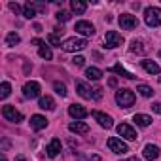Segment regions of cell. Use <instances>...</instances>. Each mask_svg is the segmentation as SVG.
<instances>
[{"label":"cell","mask_w":161,"mask_h":161,"mask_svg":"<svg viewBox=\"0 0 161 161\" xmlns=\"http://www.w3.org/2000/svg\"><path fill=\"white\" fill-rule=\"evenodd\" d=\"M10 10H12L14 14H19V12H21V8H19L17 2H10Z\"/></svg>","instance_id":"obj_35"},{"label":"cell","mask_w":161,"mask_h":161,"mask_svg":"<svg viewBox=\"0 0 161 161\" xmlns=\"http://www.w3.org/2000/svg\"><path fill=\"white\" fill-rule=\"evenodd\" d=\"M31 44H32V46H38V47H40V46H44V42H42L40 38H34V40H32Z\"/></svg>","instance_id":"obj_37"},{"label":"cell","mask_w":161,"mask_h":161,"mask_svg":"<svg viewBox=\"0 0 161 161\" xmlns=\"http://www.w3.org/2000/svg\"><path fill=\"white\" fill-rule=\"evenodd\" d=\"M86 46H87V40L86 38H68V40L63 42L61 47L64 51H68V53H74V51H82Z\"/></svg>","instance_id":"obj_3"},{"label":"cell","mask_w":161,"mask_h":161,"mask_svg":"<svg viewBox=\"0 0 161 161\" xmlns=\"http://www.w3.org/2000/svg\"><path fill=\"white\" fill-rule=\"evenodd\" d=\"M19 42H21V36H19L17 32H10V34L6 36V46H10V47L17 46Z\"/></svg>","instance_id":"obj_26"},{"label":"cell","mask_w":161,"mask_h":161,"mask_svg":"<svg viewBox=\"0 0 161 161\" xmlns=\"http://www.w3.org/2000/svg\"><path fill=\"white\" fill-rule=\"evenodd\" d=\"M118 23H119V25H121V29H125V31H133V29H136V25H138L136 17H135V15H131V14H123V15H119Z\"/></svg>","instance_id":"obj_8"},{"label":"cell","mask_w":161,"mask_h":161,"mask_svg":"<svg viewBox=\"0 0 161 161\" xmlns=\"http://www.w3.org/2000/svg\"><path fill=\"white\" fill-rule=\"evenodd\" d=\"M108 148L114 152V153H118V155H123V153H127L129 152V146L121 140V138H116V136H112V138H108Z\"/></svg>","instance_id":"obj_4"},{"label":"cell","mask_w":161,"mask_h":161,"mask_svg":"<svg viewBox=\"0 0 161 161\" xmlns=\"http://www.w3.org/2000/svg\"><path fill=\"white\" fill-rule=\"evenodd\" d=\"M140 64H142V68H144L148 74H159V70H161L157 63H153V61H148V59H144Z\"/></svg>","instance_id":"obj_19"},{"label":"cell","mask_w":161,"mask_h":161,"mask_svg":"<svg viewBox=\"0 0 161 161\" xmlns=\"http://www.w3.org/2000/svg\"><path fill=\"white\" fill-rule=\"evenodd\" d=\"M104 44H106L108 49H114V47H118V46L123 44V38H121L119 32H116V31H108V32L104 34Z\"/></svg>","instance_id":"obj_5"},{"label":"cell","mask_w":161,"mask_h":161,"mask_svg":"<svg viewBox=\"0 0 161 161\" xmlns=\"http://www.w3.org/2000/svg\"><path fill=\"white\" fill-rule=\"evenodd\" d=\"M93 118L99 121V125L101 127H104V129H112L114 127V121H112V118L110 116H106V114H103V112H99V110H95L93 112Z\"/></svg>","instance_id":"obj_12"},{"label":"cell","mask_w":161,"mask_h":161,"mask_svg":"<svg viewBox=\"0 0 161 161\" xmlns=\"http://www.w3.org/2000/svg\"><path fill=\"white\" fill-rule=\"evenodd\" d=\"M2 161H8V159H6V155H2Z\"/></svg>","instance_id":"obj_41"},{"label":"cell","mask_w":161,"mask_h":161,"mask_svg":"<svg viewBox=\"0 0 161 161\" xmlns=\"http://www.w3.org/2000/svg\"><path fill=\"white\" fill-rule=\"evenodd\" d=\"M53 89H55V93L61 95V97H66V93H68V91H66V86L61 84V82H55V84H53Z\"/></svg>","instance_id":"obj_30"},{"label":"cell","mask_w":161,"mask_h":161,"mask_svg":"<svg viewBox=\"0 0 161 161\" xmlns=\"http://www.w3.org/2000/svg\"><path fill=\"white\" fill-rule=\"evenodd\" d=\"M159 57H161V51H159Z\"/></svg>","instance_id":"obj_43"},{"label":"cell","mask_w":161,"mask_h":161,"mask_svg":"<svg viewBox=\"0 0 161 161\" xmlns=\"http://www.w3.org/2000/svg\"><path fill=\"white\" fill-rule=\"evenodd\" d=\"M23 15H25L27 19H34V17H36V8L32 6V2H27V4H25V8H23Z\"/></svg>","instance_id":"obj_25"},{"label":"cell","mask_w":161,"mask_h":161,"mask_svg":"<svg viewBox=\"0 0 161 161\" xmlns=\"http://www.w3.org/2000/svg\"><path fill=\"white\" fill-rule=\"evenodd\" d=\"M40 95V84L38 82H27L23 86V97L25 99H36Z\"/></svg>","instance_id":"obj_7"},{"label":"cell","mask_w":161,"mask_h":161,"mask_svg":"<svg viewBox=\"0 0 161 161\" xmlns=\"http://www.w3.org/2000/svg\"><path fill=\"white\" fill-rule=\"evenodd\" d=\"M144 21H146L148 27H159V25H161V8H155V6L146 8V12H144Z\"/></svg>","instance_id":"obj_2"},{"label":"cell","mask_w":161,"mask_h":161,"mask_svg":"<svg viewBox=\"0 0 161 161\" xmlns=\"http://www.w3.org/2000/svg\"><path fill=\"white\" fill-rule=\"evenodd\" d=\"M68 129H70L72 133H80V135H84V133H87V131H89V125H87V123H84V121H72V123L68 125Z\"/></svg>","instance_id":"obj_17"},{"label":"cell","mask_w":161,"mask_h":161,"mask_svg":"<svg viewBox=\"0 0 161 161\" xmlns=\"http://www.w3.org/2000/svg\"><path fill=\"white\" fill-rule=\"evenodd\" d=\"M131 51L133 53H138V55H146L148 53V47L144 46L142 40H133L131 42Z\"/></svg>","instance_id":"obj_18"},{"label":"cell","mask_w":161,"mask_h":161,"mask_svg":"<svg viewBox=\"0 0 161 161\" xmlns=\"http://www.w3.org/2000/svg\"><path fill=\"white\" fill-rule=\"evenodd\" d=\"M70 19V14L68 12H64V10H61L59 14H57V21H61V23H66Z\"/></svg>","instance_id":"obj_32"},{"label":"cell","mask_w":161,"mask_h":161,"mask_svg":"<svg viewBox=\"0 0 161 161\" xmlns=\"http://www.w3.org/2000/svg\"><path fill=\"white\" fill-rule=\"evenodd\" d=\"M2 116L8 119V121H14V123H21L23 121V114L21 112H17L14 106H10V104H6L4 108H2Z\"/></svg>","instance_id":"obj_6"},{"label":"cell","mask_w":161,"mask_h":161,"mask_svg":"<svg viewBox=\"0 0 161 161\" xmlns=\"http://www.w3.org/2000/svg\"><path fill=\"white\" fill-rule=\"evenodd\" d=\"M70 8H72V12H76V14H84V12L87 10V4L82 2V0H72V2H70Z\"/></svg>","instance_id":"obj_23"},{"label":"cell","mask_w":161,"mask_h":161,"mask_svg":"<svg viewBox=\"0 0 161 161\" xmlns=\"http://www.w3.org/2000/svg\"><path fill=\"white\" fill-rule=\"evenodd\" d=\"M108 70H110V72H116V74H119V76H123V78H127V80H133V78H135V76H133L131 72H127L119 63H118V64H114V66H112V68H108Z\"/></svg>","instance_id":"obj_22"},{"label":"cell","mask_w":161,"mask_h":161,"mask_svg":"<svg viewBox=\"0 0 161 161\" xmlns=\"http://www.w3.org/2000/svg\"><path fill=\"white\" fill-rule=\"evenodd\" d=\"M38 53H40V57L42 59H46V61H49L51 57H53V53H51V49H49V46H40V49H38Z\"/></svg>","instance_id":"obj_28"},{"label":"cell","mask_w":161,"mask_h":161,"mask_svg":"<svg viewBox=\"0 0 161 161\" xmlns=\"http://www.w3.org/2000/svg\"><path fill=\"white\" fill-rule=\"evenodd\" d=\"M127 161H140V159H138V157H129Z\"/></svg>","instance_id":"obj_39"},{"label":"cell","mask_w":161,"mask_h":161,"mask_svg":"<svg viewBox=\"0 0 161 161\" xmlns=\"http://www.w3.org/2000/svg\"><path fill=\"white\" fill-rule=\"evenodd\" d=\"M116 103L121 108H129L135 104V93L131 89H118L116 91Z\"/></svg>","instance_id":"obj_1"},{"label":"cell","mask_w":161,"mask_h":161,"mask_svg":"<svg viewBox=\"0 0 161 161\" xmlns=\"http://www.w3.org/2000/svg\"><path fill=\"white\" fill-rule=\"evenodd\" d=\"M159 84H161V76H159Z\"/></svg>","instance_id":"obj_42"},{"label":"cell","mask_w":161,"mask_h":161,"mask_svg":"<svg viewBox=\"0 0 161 161\" xmlns=\"http://www.w3.org/2000/svg\"><path fill=\"white\" fill-rule=\"evenodd\" d=\"M10 93H12V86H10L8 82H4L2 87H0V99H8Z\"/></svg>","instance_id":"obj_29"},{"label":"cell","mask_w":161,"mask_h":161,"mask_svg":"<svg viewBox=\"0 0 161 161\" xmlns=\"http://www.w3.org/2000/svg\"><path fill=\"white\" fill-rule=\"evenodd\" d=\"M76 91H78L80 97H84V99H93V89L87 84H84V82H76Z\"/></svg>","instance_id":"obj_15"},{"label":"cell","mask_w":161,"mask_h":161,"mask_svg":"<svg viewBox=\"0 0 161 161\" xmlns=\"http://www.w3.org/2000/svg\"><path fill=\"white\" fill-rule=\"evenodd\" d=\"M116 131H118L119 136H123V138H127V140H136V131H135L129 123H119V125L116 127Z\"/></svg>","instance_id":"obj_9"},{"label":"cell","mask_w":161,"mask_h":161,"mask_svg":"<svg viewBox=\"0 0 161 161\" xmlns=\"http://www.w3.org/2000/svg\"><path fill=\"white\" fill-rule=\"evenodd\" d=\"M133 121H135L138 127H148V125L152 123V118L146 116V114H136V116L133 118Z\"/></svg>","instance_id":"obj_21"},{"label":"cell","mask_w":161,"mask_h":161,"mask_svg":"<svg viewBox=\"0 0 161 161\" xmlns=\"http://www.w3.org/2000/svg\"><path fill=\"white\" fill-rule=\"evenodd\" d=\"M103 91H104L103 87H95V89H93V99H95V101L103 99Z\"/></svg>","instance_id":"obj_34"},{"label":"cell","mask_w":161,"mask_h":161,"mask_svg":"<svg viewBox=\"0 0 161 161\" xmlns=\"http://www.w3.org/2000/svg\"><path fill=\"white\" fill-rule=\"evenodd\" d=\"M86 76H87L89 80H101V78H103V70H101V68H95V66H89V68L86 70Z\"/></svg>","instance_id":"obj_24"},{"label":"cell","mask_w":161,"mask_h":161,"mask_svg":"<svg viewBox=\"0 0 161 161\" xmlns=\"http://www.w3.org/2000/svg\"><path fill=\"white\" fill-rule=\"evenodd\" d=\"M8 146H10V140H8V138H4V140H2V152H6V148H8Z\"/></svg>","instance_id":"obj_38"},{"label":"cell","mask_w":161,"mask_h":161,"mask_svg":"<svg viewBox=\"0 0 161 161\" xmlns=\"http://www.w3.org/2000/svg\"><path fill=\"white\" fill-rule=\"evenodd\" d=\"M47 42H49L51 46H59V47L63 46V44H61V36H59L57 32H53V34H49V36H47Z\"/></svg>","instance_id":"obj_31"},{"label":"cell","mask_w":161,"mask_h":161,"mask_svg":"<svg viewBox=\"0 0 161 161\" xmlns=\"http://www.w3.org/2000/svg\"><path fill=\"white\" fill-rule=\"evenodd\" d=\"M142 155H144V159H148V161H155V159L159 157V148H157L155 144H146L144 150H142Z\"/></svg>","instance_id":"obj_13"},{"label":"cell","mask_w":161,"mask_h":161,"mask_svg":"<svg viewBox=\"0 0 161 161\" xmlns=\"http://www.w3.org/2000/svg\"><path fill=\"white\" fill-rule=\"evenodd\" d=\"M136 91H138L142 97H146V99H150V97L153 95V89H152L150 86H146V84H140V86L136 87Z\"/></svg>","instance_id":"obj_27"},{"label":"cell","mask_w":161,"mask_h":161,"mask_svg":"<svg viewBox=\"0 0 161 161\" xmlns=\"http://www.w3.org/2000/svg\"><path fill=\"white\" fill-rule=\"evenodd\" d=\"M46 152H47V155H49V157H57V155H59V152H61V140H59V138H53V140L47 144Z\"/></svg>","instance_id":"obj_16"},{"label":"cell","mask_w":161,"mask_h":161,"mask_svg":"<svg viewBox=\"0 0 161 161\" xmlns=\"http://www.w3.org/2000/svg\"><path fill=\"white\" fill-rule=\"evenodd\" d=\"M152 110H153L155 114H161V103H153V104H152Z\"/></svg>","instance_id":"obj_36"},{"label":"cell","mask_w":161,"mask_h":161,"mask_svg":"<svg viewBox=\"0 0 161 161\" xmlns=\"http://www.w3.org/2000/svg\"><path fill=\"white\" fill-rule=\"evenodd\" d=\"M74 31L78 34H82V36H93L95 34V27L91 23H87V21H78L76 27H74Z\"/></svg>","instance_id":"obj_10"},{"label":"cell","mask_w":161,"mask_h":161,"mask_svg":"<svg viewBox=\"0 0 161 161\" xmlns=\"http://www.w3.org/2000/svg\"><path fill=\"white\" fill-rule=\"evenodd\" d=\"M31 127H32L34 131H42V129L47 127V119H46L44 116H40V114H34V116L31 118Z\"/></svg>","instance_id":"obj_14"},{"label":"cell","mask_w":161,"mask_h":161,"mask_svg":"<svg viewBox=\"0 0 161 161\" xmlns=\"http://www.w3.org/2000/svg\"><path fill=\"white\" fill-rule=\"evenodd\" d=\"M72 63H74L76 66H84V63H86V59H84L82 55H76V57L72 59Z\"/></svg>","instance_id":"obj_33"},{"label":"cell","mask_w":161,"mask_h":161,"mask_svg":"<svg viewBox=\"0 0 161 161\" xmlns=\"http://www.w3.org/2000/svg\"><path fill=\"white\" fill-rule=\"evenodd\" d=\"M68 114L74 118V119H84V118H87V108H84L82 104H70L68 106Z\"/></svg>","instance_id":"obj_11"},{"label":"cell","mask_w":161,"mask_h":161,"mask_svg":"<svg viewBox=\"0 0 161 161\" xmlns=\"http://www.w3.org/2000/svg\"><path fill=\"white\" fill-rule=\"evenodd\" d=\"M38 106L42 108V110H55V101L51 99V97H42L40 99V103H38Z\"/></svg>","instance_id":"obj_20"},{"label":"cell","mask_w":161,"mask_h":161,"mask_svg":"<svg viewBox=\"0 0 161 161\" xmlns=\"http://www.w3.org/2000/svg\"><path fill=\"white\" fill-rule=\"evenodd\" d=\"M15 161H25V157H23V155H19V157H17Z\"/></svg>","instance_id":"obj_40"}]
</instances>
